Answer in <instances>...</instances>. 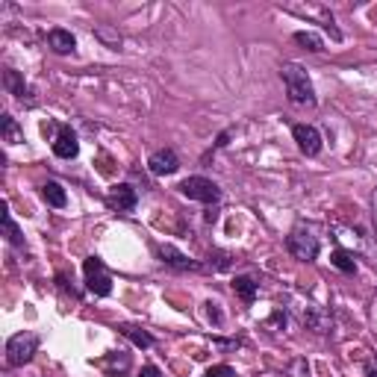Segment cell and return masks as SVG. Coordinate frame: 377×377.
Instances as JSON below:
<instances>
[{
  "label": "cell",
  "mask_w": 377,
  "mask_h": 377,
  "mask_svg": "<svg viewBox=\"0 0 377 377\" xmlns=\"http://www.w3.org/2000/svg\"><path fill=\"white\" fill-rule=\"evenodd\" d=\"M94 38H101L109 50H121V45H124L121 33H118V30H113L109 24H94Z\"/></svg>",
  "instance_id": "obj_19"
},
{
  "label": "cell",
  "mask_w": 377,
  "mask_h": 377,
  "mask_svg": "<svg viewBox=\"0 0 377 377\" xmlns=\"http://www.w3.org/2000/svg\"><path fill=\"white\" fill-rule=\"evenodd\" d=\"M138 377H162V371L157 366H142V371H138Z\"/></svg>",
  "instance_id": "obj_29"
},
{
  "label": "cell",
  "mask_w": 377,
  "mask_h": 377,
  "mask_svg": "<svg viewBox=\"0 0 377 377\" xmlns=\"http://www.w3.org/2000/svg\"><path fill=\"white\" fill-rule=\"evenodd\" d=\"M38 351V336L30 330H21L15 333L9 342H6V362L12 369H18V366H27Z\"/></svg>",
  "instance_id": "obj_3"
},
{
  "label": "cell",
  "mask_w": 377,
  "mask_h": 377,
  "mask_svg": "<svg viewBox=\"0 0 377 377\" xmlns=\"http://www.w3.org/2000/svg\"><path fill=\"white\" fill-rule=\"evenodd\" d=\"M118 330H121V336H127L136 348H142V351L153 348V336L145 327H138V325H118Z\"/></svg>",
  "instance_id": "obj_15"
},
{
  "label": "cell",
  "mask_w": 377,
  "mask_h": 377,
  "mask_svg": "<svg viewBox=\"0 0 377 377\" xmlns=\"http://www.w3.org/2000/svg\"><path fill=\"white\" fill-rule=\"evenodd\" d=\"M204 306H206V318H209V321H215V325H221V321H225V318H221V310H218V304L206 301Z\"/></svg>",
  "instance_id": "obj_26"
},
{
  "label": "cell",
  "mask_w": 377,
  "mask_h": 377,
  "mask_svg": "<svg viewBox=\"0 0 377 377\" xmlns=\"http://www.w3.org/2000/svg\"><path fill=\"white\" fill-rule=\"evenodd\" d=\"M77 153H80L77 133L68 127V124H59L57 138H53V157H57V159H77Z\"/></svg>",
  "instance_id": "obj_8"
},
{
  "label": "cell",
  "mask_w": 377,
  "mask_h": 377,
  "mask_svg": "<svg viewBox=\"0 0 377 377\" xmlns=\"http://www.w3.org/2000/svg\"><path fill=\"white\" fill-rule=\"evenodd\" d=\"M106 366H109V371H115V369H118V371L124 374V371L130 369V357H127V354H121V351H118V354H109Z\"/></svg>",
  "instance_id": "obj_24"
},
{
  "label": "cell",
  "mask_w": 377,
  "mask_h": 377,
  "mask_svg": "<svg viewBox=\"0 0 377 377\" xmlns=\"http://www.w3.org/2000/svg\"><path fill=\"white\" fill-rule=\"evenodd\" d=\"M0 136H3L6 145H24V130H21V124L12 118L9 113L0 118Z\"/></svg>",
  "instance_id": "obj_16"
},
{
  "label": "cell",
  "mask_w": 377,
  "mask_h": 377,
  "mask_svg": "<svg viewBox=\"0 0 377 377\" xmlns=\"http://www.w3.org/2000/svg\"><path fill=\"white\" fill-rule=\"evenodd\" d=\"M371 225H374V236H377V186L371 192Z\"/></svg>",
  "instance_id": "obj_28"
},
{
  "label": "cell",
  "mask_w": 377,
  "mask_h": 377,
  "mask_svg": "<svg viewBox=\"0 0 377 377\" xmlns=\"http://www.w3.org/2000/svg\"><path fill=\"white\" fill-rule=\"evenodd\" d=\"M366 377H377V357L366 360Z\"/></svg>",
  "instance_id": "obj_30"
},
{
  "label": "cell",
  "mask_w": 377,
  "mask_h": 377,
  "mask_svg": "<svg viewBox=\"0 0 377 377\" xmlns=\"http://www.w3.org/2000/svg\"><path fill=\"white\" fill-rule=\"evenodd\" d=\"M177 189L189 201H201V204H218L221 201V189L209 177H186Z\"/></svg>",
  "instance_id": "obj_5"
},
{
  "label": "cell",
  "mask_w": 377,
  "mask_h": 377,
  "mask_svg": "<svg viewBox=\"0 0 377 377\" xmlns=\"http://www.w3.org/2000/svg\"><path fill=\"white\" fill-rule=\"evenodd\" d=\"M83 274H86V289L97 298L113 295V274L106 271V265L101 257H89L83 262Z\"/></svg>",
  "instance_id": "obj_4"
},
{
  "label": "cell",
  "mask_w": 377,
  "mask_h": 377,
  "mask_svg": "<svg viewBox=\"0 0 377 377\" xmlns=\"http://www.w3.org/2000/svg\"><path fill=\"white\" fill-rule=\"evenodd\" d=\"M48 48L53 53H59V57H68V53L77 50V38L71 30H62V27H53V30L48 33Z\"/></svg>",
  "instance_id": "obj_13"
},
{
  "label": "cell",
  "mask_w": 377,
  "mask_h": 377,
  "mask_svg": "<svg viewBox=\"0 0 377 377\" xmlns=\"http://www.w3.org/2000/svg\"><path fill=\"white\" fill-rule=\"evenodd\" d=\"M3 86H6V92L9 94H15L21 104H27V106H36V89L27 83L15 68H6L3 71Z\"/></svg>",
  "instance_id": "obj_9"
},
{
  "label": "cell",
  "mask_w": 377,
  "mask_h": 377,
  "mask_svg": "<svg viewBox=\"0 0 377 377\" xmlns=\"http://www.w3.org/2000/svg\"><path fill=\"white\" fill-rule=\"evenodd\" d=\"M41 198L48 201V206H57V209H62L68 204V194H65V189L57 183V180H48V183L41 186Z\"/></svg>",
  "instance_id": "obj_17"
},
{
  "label": "cell",
  "mask_w": 377,
  "mask_h": 377,
  "mask_svg": "<svg viewBox=\"0 0 377 377\" xmlns=\"http://www.w3.org/2000/svg\"><path fill=\"white\" fill-rule=\"evenodd\" d=\"M3 233H6V239H9L12 248H24V233H21V227L15 225V218H12V213H9L6 204H3Z\"/></svg>",
  "instance_id": "obj_21"
},
{
  "label": "cell",
  "mask_w": 377,
  "mask_h": 377,
  "mask_svg": "<svg viewBox=\"0 0 377 377\" xmlns=\"http://www.w3.org/2000/svg\"><path fill=\"white\" fill-rule=\"evenodd\" d=\"M180 169V159H177V153L171 148H162V150H153L150 157H148V171L153 177H169Z\"/></svg>",
  "instance_id": "obj_10"
},
{
  "label": "cell",
  "mask_w": 377,
  "mask_h": 377,
  "mask_svg": "<svg viewBox=\"0 0 377 377\" xmlns=\"http://www.w3.org/2000/svg\"><path fill=\"white\" fill-rule=\"evenodd\" d=\"M292 38H295L298 45H304L306 50H313V53H321V50H325V41H321V36H315V33H310V30H298Z\"/></svg>",
  "instance_id": "obj_22"
},
{
  "label": "cell",
  "mask_w": 377,
  "mask_h": 377,
  "mask_svg": "<svg viewBox=\"0 0 377 377\" xmlns=\"http://www.w3.org/2000/svg\"><path fill=\"white\" fill-rule=\"evenodd\" d=\"M159 259L174 271H201V262L189 259L183 250H177L174 245H159Z\"/></svg>",
  "instance_id": "obj_11"
},
{
  "label": "cell",
  "mask_w": 377,
  "mask_h": 377,
  "mask_svg": "<svg viewBox=\"0 0 377 377\" xmlns=\"http://www.w3.org/2000/svg\"><path fill=\"white\" fill-rule=\"evenodd\" d=\"M204 377H239V371L221 362V366H209V369L204 371Z\"/></svg>",
  "instance_id": "obj_25"
},
{
  "label": "cell",
  "mask_w": 377,
  "mask_h": 377,
  "mask_svg": "<svg viewBox=\"0 0 377 377\" xmlns=\"http://www.w3.org/2000/svg\"><path fill=\"white\" fill-rule=\"evenodd\" d=\"M330 265H336L342 274H357V259H354L351 250H345V248L333 250V254H330Z\"/></svg>",
  "instance_id": "obj_20"
},
{
  "label": "cell",
  "mask_w": 377,
  "mask_h": 377,
  "mask_svg": "<svg viewBox=\"0 0 377 377\" xmlns=\"http://www.w3.org/2000/svg\"><path fill=\"white\" fill-rule=\"evenodd\" d=\"M271 325H277V327L286 330V313H283V310H274V313H271Z\"/></svg>",
  "instance_id": "obj_27"
},
{
  "label": "cell",
  "mask_w": 377,
  "mask_h": 377,
  "mask_svg": "<svg viewBox=\"0 0 377 377\" xmlns=\"http://www.w3.org/2000/svg\"><path fill=\"white\" fill-rule=\"evenodd\" d=\"M304 325L310 327L313 333H330L333 330V315H330V310H325V306H318V304H313V306H306L304 310Z\"/></svg>",
  "instance_id": "obj_12"
},
{
  "label": "cell",
  "mask_w": 377,
  "mask_h": 377,
  "mask_svg": "<svg viewBox=\"0 0 377 377\" xmlns=\"http://www.w3.org/2000/svg\"><path fill=\"white\" fill-rule=\"evenodd\" d=\"M286 250L298 262H315L318 254H321V236H318V227L310 225V221H298L295 227L289 230L286 236Z\"/></svg>",
  "instance_id": "obj_2"
},
{
  "label": "cell",
  "mask_w": 377,
  "mask_h": 377,
  "mask_svg": "<svg viewBox=\"0 0 377 377\" xmlns=\"http://www.w3.org/2000/svg\"><path fill=\"white\" fill-rule=\"evenodd\" d=\"M280 77H283V86H286V97L295 106H315L318 104V94H315V86L306 68L298 65V62H283L280 65Z\"/></svg>",
  "instance_id": "obj_1"
},
{
  "label": "cell",
  "mask_w": 377,
  "mask_h": 377,
  "mask_svg": "<svg viewBox=\"0 0 377 377\" xmlns=\"http://www.w3.org/2000/svg\"><path fill=\"white\" fill-rule=\"evenodd\" d=\"M333 233H336V239L345 245V250H351V254H354V250H360L362 248V236H366V233H362V230H351V227H333Z\"/></svg>",
  "instance_id": "obj_18"
},
{
  "label": "cell",
  "mask_w": 377,
  "mask_h": 377,
  "mask_svg": "<svg viewBox=\"0 0 377 377\" xmlns=\"http://www.w3.org/2000/svg\"><path fill=\"white\" fill-rule=\"evenodd\" d=\"M136 204H138V192L130 183H118L106 194V206L113 209V213H133Z\"/></svg>",
  "instance_id": "obj_7"
},
{
  "label": "cell",
  "mask_w": 377,
  "mask_h": 377,
  "mask_svg": "<svg viewBox=\"0 0 377 377\" xmlns=\"http://www.w3.org/2000/svg\"><path fill=\"white\" fill-rule=\"evenodd\" d=\"M209 269L213 271H227V269H233V257L227 254V250L213 248L209 250Z\"/></svg>",
  "instance_id": "obj_23"
},
{
  "label": "cell",
  "mask_w": 377,
  "mask_h": 377,
  "mask_svg": "<svg viewBox=\"0 0 377 377\" xmlns=\"http://www.w3.org/2000/svg\"><path fill=\"white\" fill-rule=\"evenodd\" d=\"M230 289L236 292V295H239L245 304H254L257 301V280L254 277H248V274H236L233 280H230Z\"/></svg>",
  "instance_id": "obj_14"
},
{
  "label": "cell",
  "mask_w": 377,
  "mask_h": 377,
  "mask_svg": "<svg viewBox=\"0 0 377 377\" xmlns=\"http://www.w3.org/2000/svg\"><path fill=\"white\" fill-rule=\"evenodd\" d=\"M292 138L298 142V150L304 153V157H318L321 148H325L321 133L313 127V124H295V127H292Z\"/></svg>",
  "instance_id": "obj_6"
}]
</instances>
